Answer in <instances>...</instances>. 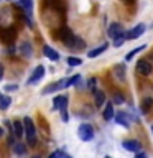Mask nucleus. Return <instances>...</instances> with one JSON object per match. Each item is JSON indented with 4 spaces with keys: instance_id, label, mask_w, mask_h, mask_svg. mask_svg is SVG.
Instances as JSON below:
<instances>
[{
    "instance_id": "f257e3e1",
    "label": "nucleus",
    "mask_w": 153,
    "mask_h": 158,
    "mask_svg": "<svg viewBox=\"0 0 153 158\" xmlns=\"http://www.w3.org/2000/svg\"><path fill=\"white\" fill-rule=\"evenodd\" d=\"M23 125H25V133H27L28 143H35L36 142V128H35V123L30 117L23 118Z\"/></svg>"
},
{
    "instance_id": "f03ea898",
    "label": "nucleus",
    "mask_w": 153,
    "mask_h": 158,
    "mask_svg": "<svg viewBox=\"0 0 153 158\" xmlns=\"http://www.w3.org/2000/svg\"><path fill=\"white\" fill-rule=\"evenodd\" d=\"M77 135L81 140L84 142H89V140H92V137H94V128L92 125H89V123H81L77 128Z\"/></svg>"
},
{
    "instance_id": "7ed1b4c3",
    "label": "nucleus",
    "mask_w": 153,
    "mask_h": 158,
    "mask_svg": "<svg viewBox=\"0 0 153 158\" xmlns=\"http://www.w3.org/2000/svg\"><path fill=\"white\" fill-rule=\"evenodd\" d=\"M64 87H69V86H68V79H61V81H58V82L49 84V86H46V87L43 89V94L58 92V91H61V89H64Z\"/></svg>"
},
{
    "instance_id": "20e7f679",
    "label": "nucleus",
    "mask_w": 153,
    "mask_h": 158,
    "mask_svg": "<svg viewBox=\"0 0 153 158\" xmlns=\"http://www.w3.org/2000/svg\"><path fill=\"white\" fill-rule=\"evenodd\" d=\"M137 73L142 74V76H148L151 73V64L147 61V59H138L137 61Z\"/></svg>"
},
{
    "instance_id": "39448f33",
    "label": "nucleus",
    "mask_w": 153,
    "mask_h": 158,
    "mask_svg": "<svg viewBox=\"0 0 153 158\" xmlns=\"http://www.w3.org/2000/svg\"><path fill=\"white\" fill-rule=\"evenodd\" d=\"M107 33H109V36H110V38L115 40L117 36H120V35H123L125 31H123V27L120 23H112L110 27L107 28Z\"/></svg>"
},
{
    "instance_id": "423d86ee",
    "label": "nucleus",
    "mask_w": 153,
    "mask_h": 158,
    "mask_svg": "<svg viewBox=\"0 0 153 158\" xmlns=\"http://www.w3.org/2000/svg\"><path fill=\"white\" fill-rule=\"evenodd\" d=\"M143 31H145V25H143V23H138L137 27H133L130 31L125 33V35H127V40H135V38L140 36V35H143Z\"/></svg>"
},
{
    "instance_id": "0eeeda50",
    "label": "nucleus",
    "mask_w": 153,
    "mask_h": 158,
    "mask_svg": "<svg viewBox=\"0 0 153 158\" xmlns=\"http://www.w3.org/2000/svg\"><path fill=\"white\" fill-rule=\"evenodd\" d=\"M122 147L125 148V150H128V152H133V153H138L142 150V145H140L138 140H125L122 143Z\"/></svg>"
},
{
    "instance_id": "6e6552de",
    "label": "nucleus",
    "mask_w": 153,
    "mask_h": 158,
    "mask_svg": "<svg viewBox=\"0 0 153 158\" xmlns=\"http://www.w3.org/2000/svg\"><path fill=\"white\" fill-rule=\"evenodd\" d=\"M43 76H44V66H36V69H35L33 74L28 79V84H36Z\"/></svg>"
},
{
    "instance_id": "1a4fd4ad",
    "label": "nucleus",
    "mask_w": 153,
    "mask_h": 158,
    "mask_svg": "<svg viewBox=\"0 0 153 158\" xmlns=\"http://www.w3.org/2000/svg\"><path fill=\"white\" fill-rule=\"evenodd\" d=\"M43 53H44V56L49 58L51 61H58V59H59V53L56 51V49H53L51 46H48V44H44V46H43Z\"/></svg>"
},
{
    "instance_id": "9d476101",
    "label": "nucleus",
    "mask_w": 153,
    "mask_h": 158,
    "mask_svg": "<svg viewBox=\"0 0 153 158\" xmlns=\"http://www.w3.org/2000/svg\"><path fill=\"white\" fill-rule=\"evenodd\" d=\"M54 109H59V110H66V106H68V97L66 96H56L54 97Z\"/></svg>"
},
{
    "instance_id": "9b49d317",
    "label": "nucleus",
    "mask_w": 153,
    "mask_h": 158,
    "mask_svg": "<svg viewBox=\"0 0 153 158\" xmlns=\"http://www.w3.org/2000/svg\"><path fill=\"white\" fill-rule=\"evenodd\" d=\"M23 133H25V125H23L22 122L15 120V122H13V135L20 138V137L23 135Z\"/></svg>"
},
{
    "instance_id": "f8f14e48",
    "label": "nucleus",
    "mask_w": 153,
    "mask_h": 158,
    "mask_svg": "<svg viewBox=\"0 0 153 158\" xmlns=\"http://www.w3.org/2000/svg\"><path fill=\"white\" fill-rule=\"evenodd\" d=\"M102 117L105 118V120H110L114 117V104L112 102H109L105 106V109H104V112H102Z\"/></svg>"
},
{
    "instance_id": "ddd939ff",
    "label": "nucleus",
    "mask_w": 153,
    "mask_h": 158,
    "mask_svg": "<svg viewBox=\"0 0 153 158\" xmlns=\"http://www.w3.org/2000/svg\"><path fill=\"white\" fill-rule=\"evenodd\" d=\"M114 76H115L118 81H123V76H125V66L117 64V66L114 68Z\"/></svg>"
},
{
    "instance_id": "4468645a",
    "label": "nucleus",
    "mask_w": 153,
    "mask_h": 158,
    "mask_svg": "<svg viewBox=\"0 0 153 158\" xmlns=\"http://www.w3.org/2000/svg\"><path fill=\"white\" fill-rule=\"evenodd\" d=\"M151 106H153V99L151 97H145L142 101V112L148 114V112H150V109H151Z\"/></svg>"
},
{
    "instance_id": "2eb2a0df",
    "label": "nucleus",
    "mask_w": 153,
    "mask_h": 158,
    "mask_svg": "<svg viewBox=\"0 0 153 158\" xmlns=\"http://www.w3.org/2000/svg\"><path fill=\"white\" fill-rule=\"evenodd\" d=\"M105 49H107V44L104 43V44H101V46H97V48L91 49V51L87 53V56H89V58H96V56H99V54H101L102 51H105Z\"/></svg>"
},
{
    "instance_id": "dca6fc26",
    "label": "nucleus",
    "mask_w": 153,
    "mask_h": 158,
    "mask_svg": "<svg viewBox=\"0 0 153 158\" xmlns=\"http://www.w3.org/2000/svg\"><path fill=\"white\" fill-rule=\"evenodd\" d=\"M10 104H12V99L8 96H5V94H0V109L5 110V109L10 107Z\"/></svg>"
},
{
    "instance_id": "f3484780",
    "label": "nucleus",
    "mask_w": 153,
    "mask_h": 158,
    "mask_svg": "<svg viewBox=\"0 0 153 158\" xmlns=\"http://www.w3.org/2000/svg\"><path fill=\"white\" fill-rule=\"evenodd\" d=\"M117 123H120V125H123L125 128H128V125H130V122L127 120V114H123V112H118L117 114Z\"/></svg>"
},
{
    "instance_id": "a211bd4d",
    "label": "nucleus",
    "mask_w": 153,
    "mask_h": 158,
    "mask_svg": "<svg viewBox=\"0 0 153 158\" xmlns=\"http://www.w3.org/2000/svg\"><path fill=\"white\" fill-rule=\"evenodd\" d=\"M94 96H96V106L99 107V106H102L104 102H105V96H104V92L102 91H94Z\"/></svg>"
},
{
    "instance_id": "6ab92c4d",
    "label": "nucleus",
    "mask_w": 153,
    "mask_h": 158,
    "mask_svg": "<svg viewBox=\"0 0 153 158\" xmlns=\"http://www.w3.org/2000/svg\"><path fill=\"white\" fill-rule=\"evenodd\" d=\"M18 3L25 8L27 15H31V7H33V5H31V0H18Z\"/></svg>"
},
{
    "instance_id": "aec40b11",
    "label": "nucleus",
    "mask_w": 153,
    "mask_h": 158,
    "mask_svg": "<svg viewBox=\"0 0 153 158\" xmlns=\"http://www.w3.org/2000/svg\"><path fill=\"white\" fill-rule=\"evenodd\" d=\"M13 152L17 153V155H23V153L27 152V148H25L23 143H15V145H13Z\"/></svg>"
},
{
    "instance_id": "412c9836",
    "label": "nucleus",
    "mask_w": 153,
    "mask_h": 158,
    "mask_svg": "<svg viewBox=\"0 0 153 158\" xmlns=\"http://www.w3.org/2000/svg\"><path fill=\"white\" fill-rule=\"evenodd\" d=\"M66 61H68L69 66H79V64L82 63V61H81V58H76V56H69Z\"/></svg>"
},
{
    "instance_id": "4be33fe9",
    "label": "nucleus",
    "mask_w": 153,
    "mask_h": 158,
    "mask_svg": "<svg viewBox=\"0 0 153 158\" xmlns=\"http://www.w3.org/2000/svg\"><path fill=\"white\" fill-rule=\"evenodd\" d=\"M125 40H127V35H125V33L120 35V36H117V38H115V41H114V46H117V48H118V46H122Z\"/></svg>"
},
{
    "instance_id": "5701e85b",
    "label": "nucleus",
    "mask_w": 153,
    "mask_h": 158,
    "mask_svg": "<svg viewBox=\"0 0 153 158\" xmlns=\"http://www.w3.org/2000/svg\"><path fill=\"white\" fill-rule=\"evenodd\" d=\"M142 49H145V46H138V48H133V49H132V51H130V53H128V54H127V61H130V59H132L133 56H135V54H137V53H140V51H142Z\"/></svg>"
},
{
    "instance_id": "b1692460",
    "label": "nucleus",
    "mask_w": 153,
    "mask_h": 158,
    "mask_svg": "<svg viewBox=\"0 0 153 158\" xmlns=\"http://www.w3.org/2000/svg\"><path fill=\"white\" fill-rule=\"evenodd\" d=\"M22 49H23V53H25V56H30V54H31V53H33V48H31V46H30V44H28V43H23V44H22Z\"/></svg>"
},
{
    "instance_id": "393cba45",
    "label": "nucleus",
    "mask_w": 153,
    "mask_h": 158,
    "mask_svg": "<svg viewBox=\"0 0 153 158\" xmlns=\"http://www.w3.org/2000/svg\"><path fill=\"white\" fill-rule=\"evenodd\" d=\"M79 79H81V76H79V74H74L72 77H68V86H74V84H76Z\"/></svg>"
},
{
    "instance_id": "a878e982",
    "label": "nucleus",
    "mask_w": 153,
    "mask_h": 158,
    "mask_svg": "<svg viewBox=\"0 0 153 158\" xmlns=\"http://www.w3.org/2000/svg\"><path fill=\"white\" fill-rule=\"evenodd\" d=\"M114 102H123V97L120 96V92H115V96H114Z\"/></svg>"
},
{
    "instance_id": "bb28decb",
    "label": "nucleus",
    "mask_w": 153,
    "mask_h": 158,
    "mask_svg": "<svg viewBox=\"0 0 153 158\" xmlns=\"http://www.w3.org/2000/svg\"><path fill=\"white\" fill-rule=\"evenodd\" d=\"M59 155H61L59 152H54V153H51V155H49V158H59Z\"/></svg>"
},
{
    "instance_id": "cd10ccee",
    "label": "nucleus",
    "mask_w": 153,
    "mask_h": 158,
    "mask_svg": "<svg viewBox=\"0 0 153 158\" xmlns=\"http://www.w3.org/2000/svg\"><path fill=\"white\" fill-rule=\"evenodd\" d=\"M122 3H125V5H132L133 2H135V0H120Z\"/></svg>"
},
{
    "instance_id": "c85d7f7f",
    "label": "nucleus",
    "mask_w": 153,
    "mask_h": 158,
    "mask_svg": "<svg viewBox=\"0 0 153 158\" xmlns=\"http://www.w3.org/2000/svg\"><path fill=\"white\" fill-rule=\"evenodd\" d=\"M18 86H5V91H13V89H17Z\"/></svg>"
},
{
    "instance_id": "c756f323",
    "label": "nucleus",
    "mask_w": 153,
    "mask_h": 158,
    "mask_svg": "<svg viewBox=\"0 0 153 158\" xmlns=\"http://www.w3.org/2000/svg\"><path fill=\"white\" fill-rule=\"evenodd\" d=\"M135 158H147V155H145V153H142V152H138Z\"/></svg>"
},
{
    "instance_id": "7c9ffc66",
    "label": "nucleus",
    "mask_w": 153,
    "mask_h": 158,
    "mask_svg": "<svg viewBox=\"0 0 153 158\" xmlns=\"http://www.w3.org/2000/svg\"><path fill=\"white\" fill-rule=\"evenodd\" d=\"M3 135V130H2V127H0V137H2Z\"/></svg>"
},
{
    "instance_id": "2f4dec72",
    "label": "nucleus",
    "mask_w": 153,
    "mask_h": 158,
    "mask_svg": "<svg viewBox=\"0 0 153 158\" xmlns=\"http://www.w3.org/2000/svg\"><path fill=\"white\" fill-rule=\"evenodd\" d=\"M151 132H153V127H151Z\"/></svg>"
},
{
    "instance_id": "473e14b6",
    "label": "nucleus",
    "mask_w": 153,
    "mask_h": 158,
    "mask_svg": "<svg viewBox=\"0 0 153 158\" xmlns=\"http://www.w3.org/2000/svg\"><path fill=\"white\" fill-rule=\"evenodd\" d=\"M105 158H110V156H105Z\"/></svg>"
}]
</instances>
